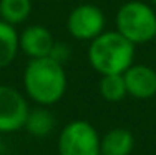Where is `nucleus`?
I'll use <instances>...</instances> for the list:
<instances>
[{
  "label": "nucleus",
  "mask_w": 156,
  "mask_h": 155,
  "mask_svg": "<svg viewBox=\"0 0 156 155\" xmlns=\"http://www.w3.org/2000/svg\"><path fill=\"white\" fill-rule=\"evenodd\" d=\"M28 105L25 97L15 88L0 85V132L10 134L25 127Z\"/></svg>",
  "instance_id": "423d86ee"
},
{
  "label": "nucleus",
  "mask_w": 156,
  "mask_h": 155,
  "mask_svg": "<svg viewBox=\"0 0 156 155\" xmlns=\"http://www.w3.org/2000/svg\"><path fill=\"white\" fill-rule=\"evenodd\" d=\"M18 52V34L12 24L0 18V68H5L15 60Z\"/></svg>",
  "instance_id": "9d476101"
},
{
  "label": "nucleus",
  "mask_w": 156,
  "mask_h": 155,
  "mask_svg": "<svg viewBox=\"0 0 156 155\" xmlns=\"http://www.w3.org/2000/svg\"><path fill=\"white\" fill-rule=\"evenodd\" d=\"M115 24L116 30L135 45L156 39V13L150 5L140 0L123 3L116 12Z\"/></svg>",
  "instance_id": "7ed1b4c3"
},
{
  "label": "nucleus",
  "mask_w": 156,
  "mask_h": 155,
  "mask_svg": "<svg viewBox=\"0 0 156 155\" xmlns=\"http://www.w3.org/2000/svg\"><path fill=\"white\" fill-rule=\"evenodd\" d=\"M32 12V0H0V17L7 24H22Z\"/></svg>",
  "instance_id": "9b49d317"
},
{
  "label": "nucleus",
  "mask_w": 156,
  "mask_h": 155,
  "mask_svg": "<svg viewBox=\"0 0 156 155\" xmlns=\"http://www.w3.org/2000/svg\"><path fill=\"white\" fill-rule=\"evenodd\" d=\"M126 92L131 97L146 100L156 95V70L148 65H131L123 72Z\"/></svg>",
  "instance_id": "0eeeda50"
},
{
  "label": "nucleus",
  "mask_w": 156,
  "mask_h": 155,
  "mask_svg": "<svg viewBox=\"0 0 156 155\" xmlns=\"http://www.w3.org/2000/svg\"><path fill=\"white\" fill-rule=\"evenodd\" d=\"M135 145L131 132L126 128H111L100 138V155H129Z\"/></svg>",
  "instance_id": "1a4fd4ad"
},
{
  "label": "nucleus",
  "mask_w": 156,
  "mask_h": 155,
  "mask_svg": "<svg viewBox=\"0 0 156 155\" xmlns=\"http://www.w3.org/2000/svg\"><path fill=\"white\" fill-rule=\"evenodd\" d=\"M68 55H70V50L66 49L63 43H57V42H55L53 49H51V52H50V57L51 58H55V60H58L60 64H63V62L68 58Z\"/></svg>",
  "instance_id": "4468645a"
},
{
  "label": "nucleus",
  "mask_w": 156,
  "mask_h": 155,
  "mask_svg": "<svg viewBox=\"0 0 156 155\" xmlns=\"http://www.w3.org/2000/svg\"><path fill=\"white\" fill-rule=\"evenodd\" d=\"M135 43L129 42L118 30L101 32L91 40L88 49V60L100 75L123 73L133 65Z\"/></svg>",
  "instance_id": "f03ea898"
},
{
  "label": "nucleus",
  "mask_w": 156,
  "mask_h": 155,
  "mask_svg": "<svg viewBox=\"0 0 156 155\" xmlns=\"http://www.w3.org/2000/svg\"><path fill=\"white\" fill-rule=\"evenodd\" d=\"M25 128L33 137H47L53 128V115L47 109H33L28 110Z\"/></svg>",
  "instance_id": "f8f14e48"
},
{
  "label": "nucleus",
  "mask_w": 156,
  "mask_h": 155,
  "mask_svg": "<svg viewBox=\"0 0 156 155\" xmlns=\"http://www.w3.org/2000/svg\"><path fill=\"white\" fill-rule=\"evenodd\" d=\"M27 95L38 105H53L66 92V73L63 64L50 55L30 58L23 72Z\"/></svg>",
  "instance_id": "f257e3e1"
},
{
  "label": "nucleus",
  "mask_w": 156,
  "mask_h": 155,
  "mask_svg": "<svg viewBox=\"0 0 156 155\" xmlns=\"http://www.w3.org/2000/svg\"><path fill=\"white\" fill-rule=\"evenodd\" d=\"M55 45L51 32L43 25H30L18 35V49L30 58L47 57Z\"/></svg>",
  "instance_id": "6e6552de"
},
{
  "label": "nucleus",
  "mask_w": 156,
  "mask_h": 155,
  "mask_svg": "<svg viewBox=\"0 0 156 155\" xmlns=\"http://www.w3.org/2000/svg\"><path fill=\"white\" fill-rule=\"evenodd\" d=\"M151 2H153V5H156V0H151Z\"/></svg>",
  "instance_id": "2eb2a0df"
},
{
  "label": "nucleus",
  "mask_w": 156,
  "mask_h": 155,
  "mask_svg": "<svg viewBox=\"0 0 156 155\" xmlns=\"http://www.w3.org/2000/svg\"><path fill=\"white\" fill-rule=\"evenodd\" d=\"M100 94L108 102H120L128 95L126 92V83L123 73H108L101 75L100 80Z\"/></svg>",
  "instance_id": "ddd939ff"
},
{
  "label": "nucleus",
  "mask_w": 156,
  "mask_h": 155,
  "mask_svg": "<svg viewBox=\"0 0 156 155\" xmlns=\"http://www.w3.org/2000/svg\"><path fill=\"white\" fill-rule=\"evenodd\" d=\"M66 28L76 40H93L105 32V15L101 9L91 3H81L70 12Z\"/></svg>",
  "instance_id": "39448f33"
},
{
  "label": "nucleus",
  "mask_w": 156,
  "mask_h": 155,
  "mask_svg": "<svg viewBox=\"0 0 156 155\" xmlns=\"http://www.w3.org/2000/svg\"><path fill=\"white\" fill-rule=\"evenodd\" d=\"M60 155H100V135L85 120L70 122L58 137Z\"/></svg>",
  "instance_id": "20e7f679"
}]
</instances>
